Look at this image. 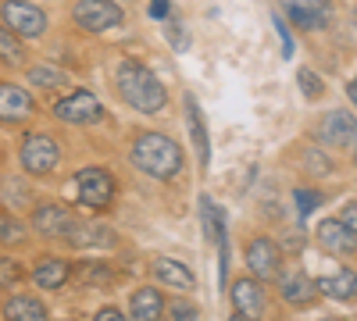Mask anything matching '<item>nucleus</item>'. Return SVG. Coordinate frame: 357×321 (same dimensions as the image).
<instances>
[{"label":"nucleus","instance_id":"nucleus-15","mask_svg":"<svg viewBox=\"0 0 357 321\" xmlns=\"http://www.w3.org/2000/svg\"><path fill=\"white\" fill-rule=\"evenodd\" d=\"M314 240L325 253L333 257H357V232H350L340 218H325L314 228Z\"/></svg>","mask_w":357,"mask_h":321},{"label":"nucleus","instance_id":"nucleus-5","mask_svg":"<svg viewBox=\"0 0 357 321\" xmlns=\"http://www.w3.org/2000/svg\"><path fill=\"white\" fill-rule=\"evenodd\" d=\"M54 118L61 122V125H72V129H86V125H100L104 122V104L93 90H68L65 97H57L54 100Z\"/></svg>","mask_w":357,"mask_h":321},{"label":"nucleus","instance_id":"nucleus-11","mask_svg":"<svg viewBox=\"0 0 357 321\" xmlns=\"http://www.w3.org/2000/svg\"><path fill=\"white\" fill-rule=\"evenodd\" d=\"M243 265H247V272H250L254 279L275 282V275H279L282 265H286V250H282L272 236H254V240L247 243V250H243Z\"/></svg>","mask_w":357,"mask_h":321},{"label":"nucleus","instance_id":"nucleus-1","mask_svg":"<svg viewBox=\"0 0 357 321\" xmlns=\"http://www.w3.org/2000/svg\"><path fill=\"white\" fill-rule=\"evenodd\" d=\"M129 161L132 168H139L146 179L154 182H172L178 171H183V147L168 136V132H158V129H139L132 132L129 139Z\"/></svg>","mask_w":357,"mask_h":321},{"label":"nucleus","instance_id":"nucleus-31","mask_svg":"<svg viewBox=\"0 0 357 321\" xmlns=\"http://www.w3.org/2000/svg\"><path fill=\"white\" fill-rule=\"evenodd\" d=\"M165 40H168V43H172V50H178V54L190 50V33H186V25L178 22V18H172V22L165 25Z\"/></svg>","mask_w":357,"mask_h":321},{"label":"nucleus","instance_id":"nucleus-40","mask_svg":"<svg viewBox=\"0 0 357 321\" xmlns=\"http://www.w3.org/2000/svg\"><path fill=\"white\" fill-rule=\"evenodd\" d=\"M354 22H357V8H354Z\"/></svg>","mask_w":357,"mask_h":321},{"label":"nucleus","instance_id":"nucleus-20","mask_svg":"<svg viewBox=\"0 0 357 321\" xmlns=\"http://www.w3.org/2000/svg\"><path fill=\"white\" fill-rule=\"evenodd\" d=\"M165 311H168V304H165V293L158 285H139L136 293L129 297V318H136V321L161 318Z\"/></svg>","mask_w":357,"mask_h":321},{"label":"nucleus","instance_id":"nucleus-35","mask_svg":"<svg viewBox=\"0 0 357 321\" xmlns=\"http://www.w3.org/2000/svg\"><path fill=\"white\" fill-rule=\"evenodd\" d=\"M336 218H340L350 232H357V200H347L343 208H340V214H336Z\"/></svg>","mask_w":357,"mask_h":321},{"label":"nucleus","instance_id":"nucleus-17","mask_svg":"<svg viewBox=\"0 0 357 321\" xmlns=\"http://www.w3.org/2000/svg\"><path fill=\"white\" fill-rule=\"evenodd\" d=\"M151 275L158 279V285L175 289V293H193L197 289V275L186 268V260H175V257H154L151 260Z\"/></svg>","mask_w":357,"mask_h":321},{"label":"nucleus","instance_id":"nucleus-26","mask_svg":"<svg viewBox=\"0 0 357 321\" xmlns=\"http://www.w3.org/2000/svg\"><path fill=\"white\" fill-rule=\"evenodd\" d=\"M200 214H204V236L207 243H218V236H225V214L211 196H200Z\"/></svg>","mask_w":357,"mask_h":321},{"label":"nucleus","instance_id":"nucleus-37","mask_svg":"<svg viewBox=\"0 0 357 321\" xmlns=\"http://www.w3.org/2000/svg\"><path fill=\"white\" fill-rule=\"evenodd\" d=\"M97 318H100V321H118V318H126V311H122V307H100Z\"/></svg>","mask_w":357,"mask_h":321},{"label":"nucleus","instance_id":"nucleus-18","mask_svg":"<svg viewBox=\"0 0 357 321\" xmlns=\"http://www.w3.org/2000/svg\"><path fill=\"white\" fill-rule=\"evenodd\" d=\"M183 107H186V125H190L193 150H197V164H200V171H207L211 168V136H207V125H204V111H200L193 93H186Z\"/></svg>","mask_w":357,"mask_h":321},{"label":"nucleus","instance_id":"nucleus-27","mask_svg":"<svg viewBox=\"0 0 357 321\" xmlns=\"http://www.w3.org/2000/svg\"><path fill=\"white\" fill-rule=\"evenodd\" d=\"M318 203H321V189H311V186H301V189H293V208L301 218H307L311 211H318Z\"/></svg>","mask_w":357,"mask_h":321},{"label":"nucleus","instance_id":"nucleus-16","mask_svg":"<svg viewBox=\"0 0 357 321\" xmlns=\"http://www.w3.org/2000/svg\"><path fill=\"white\" fill-rule=\"evenodd\" d=\"M72 260L57 257V253H40L33 272H29V279H33L36 289H50V293H57V289H65L68 279H72Z\"/></svg>","mask_w":357,"mask_h":321},{"label":"nucleus","instance_id":"nucleus-39","mask_svg":"<svg viewBox=\"0 0 357 321\" xmlns=\"http://www.w3.org/2000/svg\"><path fill=\"white\" fill-rule=\"evenodd\" d=\"M350 157H354V168H357V143H354V147H350Z\"/></svg>","mask_w":357,"mask_h":321},{"label":"nucleus","instance_id":"nucleus-14","mask_svg":"<svg viewBox=\"0 0 357 321\" xmlns=\"http://www.w3.org/2000/svg\"><path fill=\"white\" fill-rule=\"evenodd\" d=\"M229 300H232V314L236 318H264L268 311V289L261 279L254 275H240L229 282Z\"/></svg>","mask_w":357,"mask_h":321},{"label":"nucleus","instance_id":"nucleus-12","mask_svg":"<svg viewBox=\"0 0 357 321\" xmlns=\"http://www.w3.org/2000/svg\"><path fill=\"white\" fill-rule=\"evenodd\" d=\"M279 11L301 33H321L333 25V0H279Z\"/></svg>","mask_w":357,"mask_h":321},{"label":"nucleus","instance_id":"nucleus-41","mask_svg":"<svg viewBox=\"0 0 357 321\" xmlns=\"http://www.w3.org/2000/svg\"><path fill=\"white\" fill-rule=\"evenodd\" d=\"M0 157H4V147H0Z\"/></svg>","mask_w":357,"mask_h":321},{"label":"nucleus","instance_id":"nucleus-10","mask_svg":"<svg viewBox=\"0 0 357 321\" xmlns=\"http://www.w3.org/2000/svg\"><path fill=\"white\" fill-rule=\"evenodd\" d=\"M311 139L325 150H350L357 143V114L350 111H329L321 114L311 129Z\"/></svg>","mask_w":357,"mask_h":321},{"label":"nucleus","instance_id":"nucleus-2","mask_svg":"<svg viewBox=\"0 0 357 321\" xmlns=\"http://www.w3.org/2000/svg\"><path fill=\"white\" fill-rule=\"evenodd\" d=\"M114 90H118V97H122L132 111H139V114H158V111L168 107L165 82L146 65L129 61V57L114 68Z\"/></svg>","mask_w":357,"mask_h":321},{"label":"nucleus","instance_id":"nucleus-8","mask_svg":"<svg viewBox=\"0 0 357 321\" xmlns=\"http://www.w3.org/2000/svg\"><path fill=\"white\" fill-rule=\"evenodd\" d=\"M72 22L82 29V33H111V29L126 25V11L118 0H75L72 4Z\"/></svg>","mask_w":357,"mask_h":321},{"label":"nucleus","instance_id":"nucleus-33","mask_svg":"<svg viewBox=\"0 0 357 321\" xmlns=\"http://www.w3.org/2000/svg\"><path fill=\"white\" fill-rule=\"evenodd\" d=\"M272 22H275L279 40H282V57H293V33H289V22L282 18V11H275V15H272Z\"/></svg>","mask_w":357,"mask_h":321},{"label":"nucleus","instance_id":"nucleus-36","mask_svg":"<svg viewBox=\"0 0 357 321\" xmlns=\"http://www.w3.org/2000/svg\"><path fill=\"white\" fill-rule=\"evenodd\" d=\"M154 22H168L172 18V0H151V8H146Z\"/></svg>","mask_w":357,"mask_h":321},{"label":"nucleus","instance_id":"nucleus-22","mask_svg":"<svg viewBox=\"0 0 357 321\" xmlns=\"http://www.w3.org/2000/svg\"><path fill=\"white\" fill-rule=\"evenodd\" d=\"M0 314H4V318H18V321H43L50 311H47V304L40 297L22 293V297H8L4 307H0Z\"/></svg>","mask_w":357,"mask_h":321},{"label":"nucleus","instance_id":"nucleus-34","mask_svg":"<svg viewBox=\"0 0 357 321\" xmlns=\"http://www.w3.org/2000/svg\"><path fill=\"white\" fill-rule=\"evenodd\" d=\"M168 314H172L175 321H186V318H197L200 307H197V304H186V300H172V304H168Z\"/></svg>","mask_w":357,"mask_h":321},{"label":"nucleus","instance_id":"nucleus-28","mask_svg":"<svg viewBox=\"0 0 357 321\" xmlns=\"http://www.w3.org/2000/svg\"><path fill=\"white\" fill-rule=\"evenodd\" d=\"M296 86L304 90L307 100H321V97H325V82H321V75L311 72V68H301V72H296Z\"/></svg>","mask_w":357,"mask_h":321},{"label":"nucleus","instance_id":"nucleus-25","mask_svg":"<svg viewBox=\"0 0 357 321\" xmlns=\"http://www.w3.org/2000/svg\"><path fill=\"white\" fill-rule=\"evenodd\" d=\"M72 275L82 282V285H111L114 282V272L107 260H79L72 268Z\"/></svg>","mask_w":357,"mask_h":321},{"label":"nucleus","instance_id":"nucleus-24","mask_svg":"<svg viewBox=\"0 0 357 321\" xmlns=\"http://www.w3.org/2000/svg\"><path fill=\"white\" fill-rule=\"evenodd\" d=\"M29 243V228H25V221L15 214V211H0V246H8V250H18V246H25Z\"/></svg>","mask_w":357,"mask_h":321},{"label":"nucleus","instance_id":"nucleus-23","mask_svg":"<svg viewBox=\"0 0 357 321\" xmlns=\"http://www.w3.org/2000/svg\"><path fill=\"white\" fill-rule=\"evenodd\" d=\"M25 65H29L25 40H18L11 29L0 25V68H25Z\"/></svg>","mask_w":357,"mask_h":321},{"label":"nucleus","instance_id":"nucleus-13","mask_svg":"<svg viewBox=\"0 0 357 321\" xmlns=\"http://www.w3.org/2000/svg\"><path fill=\"white\" fill-rule=\"evenodd\" d=\"M275 297L289 311H304V307H311L318 300V282H311L307 272H301V268H286L282 265V272L275 275Z\"/></svg>","mask_w":357,"mask_h":321},{"label":"nucleus","instance_id":"nucleus-30","mask_svg":"<svg viewBox=\"0 0 357 321\" xmlns=\"http://www.w3.org/2000/svg\"><path fill=\"white\" fill-rule=\"evenodd\" d=\"M22 279H25V268L18 265L15 257L0 253V289H11V285H18Z\"/></svg>","mask_w":357,"mask_h":321},{"label":"nucleus","instance_id":"nucleus-6","mask_svg":"<svg viewBox=\"0 0 357 321\" xmlns=\"http://www.w3.org/2000/svg\"><path fill=\"white\" fill-rule=\"evenodd\" d=\"M0 25L11 29L18 40H43L47 36V11L29 0H0Z\"/></svg>","mask_w":357,"mask_h":321},{"label":"nucleus","instance_id":"nucleus-21","mask_svg":"<svg viewBox=\"0 0 357 321\" xmlns=\"http://www.w3.org/2000/svg\"><path fill=\"white\" fill-rule=\"evenodd\" d=\"M25 79H29V86H33V90H43V93L65 90V86H68V72L57 68V65H50V61L25 65Z\"/></svg>","mask_w":357,"mask_h":321},{"label":"nucleus","instance_id":"nucleus-29","mask_svg":"<svg viewBox=\"0 0 357 321\" xmlns=\"http://www.w3.org/2000/svg\"><path fill=\"white\" fill-rule=\"evenodd\" d=\"M304 164H307V171H314V175H333V171H336V164H333V157H329V150H325V147H311V150L304 154Z\"/></svg>","mask_w":357,"mask_h":321},{"label":"nucleus","instance_id":"nucleus-4","mask_svg":"<svg viewBox=\"0 0 357 321\" xmlns=\"http://www.w3.org/2000/svg\"><path fill=\"white\" fill-rule=\"evenodd\" d=\"M118 200V179L114 171L104 164H89L75 171V203H82L86 211H111Z\"/></svg>","mask_w":357,"mask_h":321},{"label":"nucleus","instance_id":"nucleus-9","mask_svg":"<svg viewBox=\"0 0 357 321\" xmlns=\"http://www.w3.org/2000/svg\"><path fill=\"white\" fill-rule=\"evenodd\" d=\"M40 114L36 97L18 86L15 79H0V125L4 129H22Z\"/></svg>","mask_w":357,"mask_h":321},{"label":"nucleus","instance_id":"nucleus-32","mask_svg":"<svg viewBox=\"0 0 357 321\" xmlns=\"http://www.w3.org/2000/svg\"><path fill=\"white\" fill-rule=\"evenodd\" d=\"M15 196H18V200H25V203H33V200H36V196L29 193L22 182H11V179H4V196H0V203H8V208H11V200H15Z\"/></svg>","mask_w":357,"mask_h":321},{"label":"nucleus","instance_id":"nucleus-38","mask_svg":"<svg viewBox=\"0 0 357 321\" xmlns=\"http://www.w3.org/2000/svg\"><path fill=\"white\" fill-rule=\"evenodd\" d=\"M347 97H350V104L357 107V75H354V79L347 82Z\"/></svg>","mask_w":357,"mask_h":321},{"label":"nucleus","instance_id":"nucleus-19","mask_svg":"<svg viewBox=\"0 0 357 321\" xmlns=\"http://www.w3.org/2000/svg\"><path fill=\"white\" fill-rule=\"evenodd\" d=\"M318 293L336 304H357V272L354 268H336L318 279Z\"/></svg>","mask_w":357,"mask_h":321},{"label":"nucleus","instance_id":"nucleus-3","mask_svg":"<svg viewBox=\"0 0 357 321\" xmlns=\"http://www.w3.org/2000/svg\"><path fill=\"white\" fill-rule=\"evenodd\" d=\"M18 164L29 179H50L57 164H61V143H57V136H50L43 129L25 132L18 143Z\"/></svg>","mask_w":357,"mask_h":321},{"label":"nucleus","instance_id":"nucleus-7","mask_svg":"<svg viewBox=\"0 0 357 321\" xmlns=\"http://www.w3.org/2000/svg\"><path fill=\"white\" fill-rule=\"evenodd\" d=\"M75 214L68 203L61 200H33V214H29V225H33V232L40 240H68L72 228H75Z\"/></svg>","mask_w":357,"mask_h":321}]
</instances>
